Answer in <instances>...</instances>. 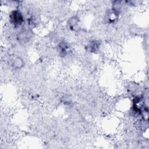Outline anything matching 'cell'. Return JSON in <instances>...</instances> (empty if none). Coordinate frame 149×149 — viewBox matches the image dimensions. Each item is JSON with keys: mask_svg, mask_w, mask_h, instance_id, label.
<instances>
[{"mask_svg": "<svg viewBox=\"0 0 149 149\" xmlns=\"http://www.w3.org/2000/svg\"><path fill=\"white\" fill-rule=\"evenodd\" d=\"M10 18L11 22L15 26H20L24 21L22 14L17 10L13 11L10 15Z\"/></svg>", "mask_w": 149, "mask_h": 149, "instance_id": "obj_1", "label": "cell"}, {"mask_svg": "<svg viewBox=\"0 0 149 149\" xmlns=\"http://www.w3.org/2000/svg\"><path fill=\"white\" fill-rule=\"evenodd\" d=\"M22 64H23L22 60L20 59V58H16L15 59V62H14L15 66L19 68H20L21 66H22Z\"/></svg>", "mask_w": 149, "mask_h": 149, "instance_id": "obj_2", "label": "cell"}]
</instances>
